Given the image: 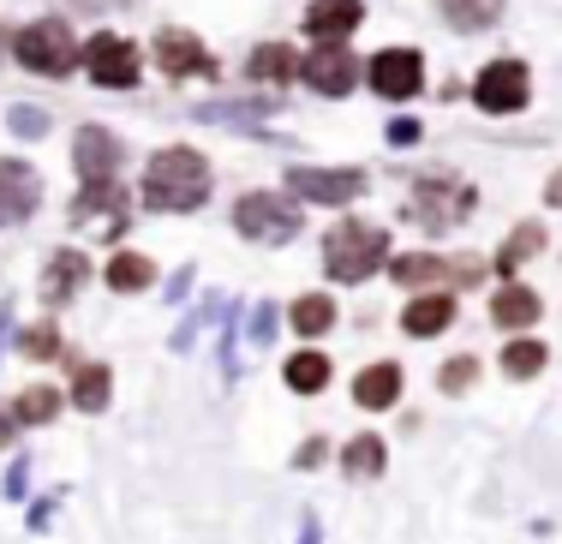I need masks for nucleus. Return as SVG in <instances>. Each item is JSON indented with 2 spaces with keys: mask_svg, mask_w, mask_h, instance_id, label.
I'll list each match as a JSON object with an SVG mask.
<instances>
[{
  "mask_svg": "<svg viewBox=\"0 0 562 544\" xmlns=\"http://www.w3.org/2000/svg\"><path fill=\"white\" fill-rule=\"evenodd\" d=\"M473 102L485 114H515L520 102H527V66L520 60H491L485 72H479V84H473Z\"/></svg>",
  "mask_w": 562,
  "mask_h": 544,
  "instance_id": "nucleus-5",
  "label": "nucleus"
},
{
  "mask_svg": "<svg viewBox=\"0 0 562 544\" xmlns=\"http://www.w3.org/2000/svg\"><path fill=\"white\" fill-rule=\"evenodd\" d=\"M503 0H443V19L461 24V31H485V24H497Z\"/></svg>",
  "mask_w": 562,
  "mask_h": 544,
  "instance_id": "nucleus-22",
  "label": "nucleus"
},
{
  "mask_svg": "<svg viewBox=\"0 0 562 544\" xmlns=\"http://www.w3.org/2000/svg\"><path fill=\"white\" fill-rule=\"evenodd\" d=\"M503 371H508V377H539V371H544V348H539V341H508Z\"/></svg>",
  "mask_w": 562,
  "mask_h": 544,
  "instance_id": "nucleus-29",
  "label": "nucleus"
},
{
  "mask_svg": "<svg viewBox=\"0 0 562 544\" xmlns=\"http://www.w3.org/2000/svg\"><path fill=\"white\" fill-rule=\"evenodd\" d=\"M544 197H551V204H562V174H557L551 185H544Z\"/></svg>",
  "mask_w": 562,
  "mask_h": 544,
  "instance_id": "nucleus-33",
  "label": "nucleus"
},
{
  "mask_svg": "<svg viewBox=\"0 0 562 544\" xmlns=\"http://www.w3.org/2000/svg\"><path fill=\"white\" fill-rule=\"evenodd\" d=\"M359 12H366L359 0H317V7L305 12V31H312L317 43H341V36L359 24Z\"/></svg>",
  "mask_w": 562,
  "mask_h": 544,
  "instance_id": "nucleus-14",
  "label": "nucleus"
},
{
  "mask_svg": "<svg viewBox=\"0 0 562 544\" xmlns=\"http://www.w3.org/2000/svg\"><path fill=\"white\" fill-rule=\"evenodd\" d=\"M12 55H19L31 72H48V78H66L78 60H85V48L72 43V31H66L60 19H43V24H24L19 36H12Z\"/></svg>",
  "mask_w": 562,
  "mask_h": 544,
  "instance_id": "nucleus-3",
  "label": "nucleus"
},
{
  "mask_svg": "<svg viewBox=\"0 0 562 544\" xmlns=\"http://www.w3.org/2000/svg\"><path fill=\"white\" fill-rule=\"evenodd\" d=\"M72 401H78V407H90V413H97V407H109V371H102V365H78Z\"/></svg>",
  "mask_w": 562,
  "mask_h": 544,
  "instance_id": "nucleus-26",
  "label": "nucleus"
},
{
  "mask_svg": "<svg viewBox=\"0 0 562 544\" xmlns=\"http://www.w3.org/2000/svg\"><path fill=\"white\" fill-rule=\"evenodd\" d=\"M395 395H401V371H395V365H371V371H359V383H353V401H359V407L383 413V407H395Z\"/></svg>",
  "mask_w": 562,
  "mask_h": 544,
  "instance_id": "nucleus-17",
  "label": "nucleus"
},
{
  "mask_svg": "<svg viewBox=\"0 0 562 544\" xmlns=\"http://www.w3.org/2000/svg\"><path fill=\"white\" fill-rule=\"evenodd\" d=\"M539 246H544V228H539V222H527V228H515V234L503 240V251H497V270H520V263H527Z\"/></svg>",
  "mask_w": 562,
  "mask_h": 544,
  "instance_id": "nucleus-25",
  "label": "nucleus"
},
{
  "mask_svg": "<svg viewBox=\"0 0 562 544\" xmlns=\"http://www.w3.org/2000/svg\"><path fill=\"white\" fill-rule=\"evenodd\" d=\"M85 282H90V258H78V251H55V258H48V275H43V299L66 305Z\"/></svg>",
  "mask_w": 562,
  "mask_h": 544,
  "instance_id": "nucleus-12",
  "label": "nucleus"
},
{
  "mask_svg": "<svg viewBox=\"0 0 562 544\" xmlns=\"http://www.w3.org/2000/svg\"><path fill=\"white\" fill-rule=\"evenodd\" d=\"M24 353H31V360H55L60 336H55V329H31V336H24Z\"/></svg>",
  "mask_w": 562,
  "mask_h": 544,
  "instance_id": "nucleus-32",
  "label": "nucleus"
},
{
  "mask_svg": "<svg viewBox=\"0 0 562 544\" xmlns=\"http://www.w3.org/2000/svg\"><path fill=\"white\" fill-rule=\"evenodd\" d=\"M156 60H162L173 78H186V72H210L204 43H198V36H186V31H162V36H156Z\"/></svg>",
  "mask_w": 562,
  "mask_h": 544,
  "instance_id": "nucleus-15",
  "label": "nucleus"
},
{
  "mask_svg": "<svg viewBox=\"0 0 562 544\" xmlns=\"http://www.w3.org/2000/svg\"><path fill=\"white\" fill-rule=\"evenodd\" d=\"M55 413H60V395L55 389H24L19 395V419L24 424H48Z\"/></svg>",
  "mask_w": 562,
  "mask_h": 544,
  "instance_id": "nucleus-30",
  "label": "nucleus"
},
{
  "mask_svg": "<svg viewBox=\"0 0 562 544\" xmlns=\"http://www.w3.org/2000/svg\"><path fill=\"white\" fill-rule=\"evenodd\" d=\"M97 209H126V192H120L114 180H90L85 197H78V222H90Z\"/></svg>",
  "mask_w": 562,
  "mask_h": 544,
  "instance_id": "nucleus-28",
  "label": "nucleus"
},
{
  "mask_svg": "<svg viewBox=\"0 0 562 544\" xmlns=\"http://www.w3.org/2000/svg\"><path fill=\"white\" fill-rule=\"evenodd\" d=\"M395 282L419 287V282H479V263H443V258H395Z\"/></svg>",
  "mask_w": 562,
  "mask_h": 544,
  "instance_id": "nucleus-11",
  "label": "nucleus"
},
{
  "mask_svg": "<svg viewBox=\"0 0 562 544\" xmlns=\"http://www.w3.org/2000/svg\"><path fill=\"white\" fill-rule=\"evenodd\" d=\"M251 72H258L263 84H288V78L300 72V60H293V48H281V43H263L258 55H251Z\"/></svg>",
  "mask_w": 562,
  "mask_h": 544,
  "instance_id": "nucleus-23",
  "label": "nucleus"
},
{
  "mask_svg": "<svg viewBox=\"0 0 562 544\" xmlns=\"http://www.w3.org/2000/svg\"><path fill=\"white\" fill-rule=\"evenodd\" d=\"M293 192L312 197V204H347V197L366 192V174H312V168H300V174H293Z\"/></svg>",
  "mask_w": 562,
  "mask_h": 544,
  "instance_id": "nucleus-13",
  "label": "nucleus"
},
{
  "mask_svg": "<svg viewBox=\"0 0 562 544\" xmlns=\"http://www.w3.org/2000/svg\"><path fill=\"white\" fill-rule=\"evenodd\" d=\"M383 251H390L383 228H371V222H341V228H329V240H324V270L336 275V282H366V275L378 270Z\"/></svg>",
  "mask_w": 562,
  "mask_h": 544,
  "instance_id": "nucleus-2",
  "label": "nucleus"
},
{
  "mask_svg": "<svg viewBox=\"0 0 562 544\" xmlns=\"http://www.w3.org/2000/svg\"><path fill=\"white\" fill-rule=\"evenodd\" d=\"M413 204H419L413 216H419L425 228H454V222H461L467 209H473V192H467L461 180H425Z\"/></svg>",
  "mask_w": 562,
  "mask_h": 544,
  "instance_id": "nucleus-8",
  "label": "nucleus"
},
{
  "mask_svg": "<svg viewBox=\"0 0 562 544\" xmlns=\"http://www.w3.org/2000/svg\"><path fill=\"white\" fill-rule=\"evenodd\" d=\"M114 162H120V144L109 138V132H102V126L78 132V174H85V180H109Z\"/></svg>",
  "mask_w": 562,
  "mask_h": 544,
  "instance_id": "nucleus-16",
  "label": "nucleus"
},
{
  "mask_svg": "<svg viewBox=\"0 0 562 544\" xmlns=\"http://www.w3.org/2000/svg\"><path fill=\"white\" fill-rule=\"evenodd\" d=\"M341 461H347V473H353V479H371V473H383V443H378V437H353Z\"/></svg>",
  "mask_w": 562,
  "mask_h": 544,
  "instance_id": "nucleus-27",
  "label": "nucleus"
},
{
  "mask_svg": "<svg viewBox=\"0 0 562 544\" xmlns=\"http://www.w3.org/2000/svg\"><path fill=\"white\" fill-rule=\"evenodd\" d=\"M437 383H443L449 395H454V389H467V383H479V365H473V353H461V360H449V365H443V377H437Z\"/></svg>",
  "mask_w": 562,
  "mask_h": 544,
  "instance_id": "nucleus-31",
  "label": "nucleus"
},
{
  "mask_svg": "<svg viewBox=\"0 0 562 544\" xmlns=\"http://www.w3.org/2000/svg\"><path fill=\"white\" fill-rule=\"evenodd\" d=\"M300 72H305V84L324 90V97H347V90H353V78H359V60L347 55L341 43H317V55L305 60Z\"/></svg>",
  "mask_w": 562,
  "mask_h": 544,
  "instance_id": "nucleus-9",
  "label": "nucleus"
},
{
  "mask_svg": "<svg viewBox=\"0 0 562 544\" xmlns=\"http://www.w3.org/2000/svg\"><path fill=\"white\" fill-rule=\"evenodd\" d=\"M371 84H378V97L407 102V97H419V84H425V60L413 55V48H383V55L371 60Z\"/></svg>",
  "mask_w": 562,
  "mask_h": 544,
  "instance_id": "nucleus-7",
  "label": "nucleus"
},
{
  "mask_svg": "<svg viewBox=\"0 0 562 544\" xmlns=\"http://www.w3.org/2000/svg\"><path fill=\"white\" fill-rule=\"evenodd\" d=\"M210 192V168L198 150H162L144 168V204L150 209H198Z\"/></svg>",
  "mask_w": 562,
  "mask_h": 544,
  "instance_id": "nucleus-1",
  "label": "nucleus"
},
{
  "mask_svg": "<svg viewBox=\"0 0 562 544\" xmlns=\"http://www.w3.org/2000/svg\"><path fill=\"white\" fill-rule=\"evenodd\" d=\"M234 228H239V234H251V240H288V234H300V209H293L288 197L251 192V197H239Z\"/></svg>",
  "mask_w": 562,
  "mask_h": 544,
  "instance_id": "nucleus-4",
  "label": "nucleus"
},
{
  "mask_svg": "<svg viewBox=\"0 0 562 544\" xmlns=\"http://www.w3.org/2000/svg\"><path fill=\"white\" fill-rule=\"evenodd\" d=\"M491 317H497L503 329H527L532 317H539V294H527V287H503L497 305H491Z\"/></svg>",
  "mask_w": 562,
  "mask_h": 544,
  "instance_id": "nucleus-19",
  "label": "nucleus"
},
{
  "mask_svg": "<svg viewBox=\"0 0 562 544\" xmlns=\"http://www.w3.org/2000/svg\"><path fill=\"white\" fill-rule=\"evenodd\" d=\"M324 383H329V353H293L288 360V389L312 395V389H324Z\"/></svg>",
  "mask_w": 562,
  "mask_h": 544,
  "instance_id": "nucleus-21",
  "label": "nucleus"
},
{
  "mask_svg": "<svg viewBox=\"0 0 562 544\" xmlns=\"http://www.w3.org/2000/svg\"><path fill=\"white\" fill-rule=\"evenodd\" d=\"M36 197H43V180H36L31 162H0V228L31 216Z\"/></svg>",
  "mask_w": 562,
  "mask_h": 544,
  "instance_id": "nucleus-10",
  "label": "nucleus"
},
{
  "mask_svg": "<svg viewBox=\"0 0 562 544\" xmlns=\"http://www.w3.org/2000/svg\"><path fill=\"white\" fill-rule=\"evenodd\" d=\"M329 324H336V305H329L324 294H305V299H293V329H300V336H324Z\"/></svg>",
  "mask_w": 562,
  "mask_h": 544,
  "instance_id": "nucleus-24",
  "label": "nucleus"
},
{
  "mask_svg": "<svg viewBox=\"0 0 562 544\" xmlns=\"http://www.w3.org/2000/svg\"><path fill=\"white\" fill-rule=\"evenodd\" d=\"M401 324H407V336H437V329H449V324H454V294H425V299H413Z\"/></svg>",
  "mask_w": 562,
  "mask_h": 544,
  "instance_id": "nucleus-18",
  "label": "nucleus"
},
{
  "mask_svg": "<svg viewBox=\"0 0 562 544\" xmlns=\"http://www.w3.org/2000/svg\"><path fill=\"white\" fill-rule=\"evenodd\" d=\"M85 66H90V78H97V84H109V90L138 84V48H132L126 36H90Z\"/></svg>",
  "mask_w": 562,
  "mask_h": 544,
  "instance_id": "nucleus-6",
  "label": "nucleus"
},
{
  "mask_svg": "<svg viewBox=\"0 0 562 544\" xmlns=\"http://www.w3.org/2000/svg\"><path fill=\"white\" fill-rule=\"evenodd\" d=\"M156 282V263L138 258V251H120V258L109 263V287H120V294H138V287Z\"/></svg>",
  "mask_w": 562,
  "mask_h": 544,
  "instance_id": "nucleus-20",
  "label": "nucleus"
}]
</instances>
